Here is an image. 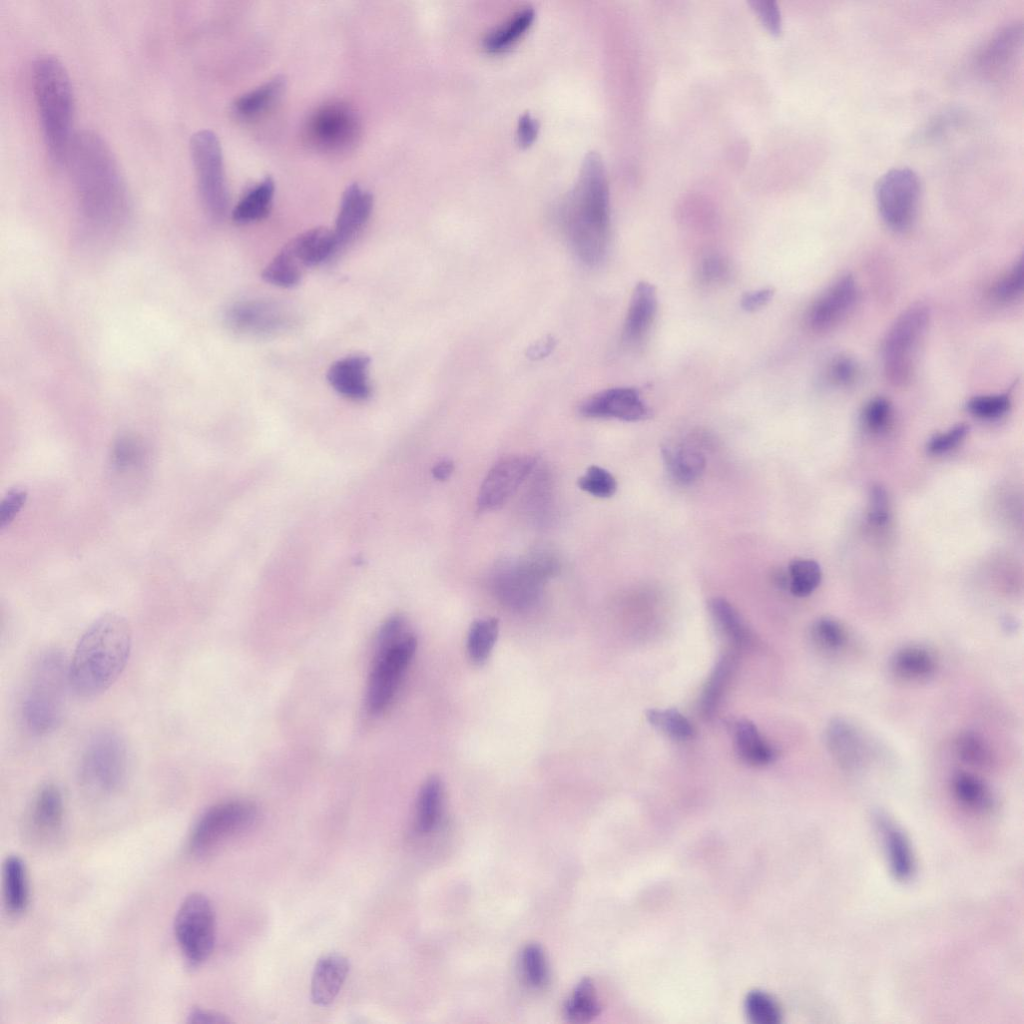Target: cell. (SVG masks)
Here are the masks:
<instances>
[{"mask_svg": "<svg viewBox=\"0 0 1024 1024\" xmlns=\"http://www.w3.org/2000/svg\"><path fill=\"white\" fill-rule=\"evenodd\" d=\"M662 457L668 473L679 484L694 483L701 477L705 469L704 455L689 446L665 445L662 447Z\"/></svg>", "mask_w": 1024, "mask_h": 1024, "instance_id": "cell-30", "label": "cell"}, {"mask_svg": "<svg viewBox=\"0 0 1024 1024\" xmlns=\"http://www.w3.org/2000/svg\"><path fill=\"white\" fill-rule=\"evenodd\" d=\"M286 86V79L278 75L241 95L233 104L234 112L242 118L259 115L271 107L280 98Z\"/></svg>", "mask_w": 1024, "mask_h": 1024, "instance_id": "cell-34", "label": "cell"}, {"mask_svg": "<svg viewBox=\"0 0 1024 1024\" xmlns=\"http://www.w3.org/2000/svg\"><path fill=\"white\" fill-rule=\"evenodd\" d=\"M921 183L917 173L907 167L885 172L875 185V199L884 223L895 231H904L914 222L920 201Z\"/></svg>", "mask_w": 1024, "mask_h": 1024, "instance_id": "cell-13", "label": "cell"}, {"mask_svg": "<svg viewBox=\"0 0 1024 1024\" xmlns=\"http://www.w3.org/2000/svg\"><path fill=\"white\" fill-rule=\"evenodd\" d=\"M747 1018L754 1024H778L782 1019L779 1003L768 993L755 989L744 999Z\"/></svg>", "mask_w": 1024, "mask_h": 1024, "instance_id": "cell-44", "label": "cell"}, {"mask_svg": "<svg viewBox=\"0 0 1024 1024\" xmlns=\"http://www.w3.org/2000/svg\"><path fill=\"white\" fill-rule=\"evenodd\" d=\"M1010 406L1011 400L1007 393L975 396L967 402V409L973 416L988 420L1003 416Z\"/></svg>", "mask_w": 1024, "mask_h": 1024, "instance_id": "cell-49", "label": "cell"}, {"mask_svg": "<svg viewBox=\"0 0 1024 1024\" xmlns=\"http://www.w3.org/2000/svg\"><path fill=\"white\" fill-rule=\"evenodd\" d=\"M534 16L533 8H522L488 32L483 39V46L490 52H500L509 48L530 27Z\"/></svg>", "mask_w": 1024, "mask_h": 1024, "instance_id": "cell-36", "label": "cell"}, {"mask_svg": "<svg viewBox=\"0 0 1024 1024\" xmlns=\"http://www.w3.org/2000/svg\"><path fill=\"white\" fill-rule=\"evenodd\" d=\"M646 718L652 726L673 739L688 740L693 737L692 724L676 709H650L646 712Z\"/></svg>", "mask_w": 1024, "mask_h": 1024, "instance_id": "cell-45", "label": "cell"}, {"mask_svg": "<svg viewBox=\"0 0 1024 1024\" xmlns=\"http://www.w3.org/2000/svg\"><path fill=\"white\" fill-rule=\"evenodd\" d=\"M858 286L847 274L830 285L810 306L806 322L811 330L825 332L838 325L858 300Z\"/></svg>", "mask_w": 1024, "mask_h": 1024, "instance_id": "cell-17", "label": "cell"}, {"mask_svg": "<svg viewBox=\"0 0 1024 1024\" xmlns=\"http://www.w3.org/2000/svg\"><path fill=\"white\" fill-rule=\"evenodd\" d=\"M600 1011L601 1004L593 981L588 977L582 978L565 1001V1018L571 1023H587L595 1019Z\"/></svg>", "mask_w": 1024, "mask_h": 1024, "instance_id": "cell-35", "label": "cell"}, {"mask_svg": "<svg viewBox=\"0 0 1024 1024\" xmlns=\"http://www.w3.org/2000/svg\"><path fill=\"white\" fill-rule=\"evenodd\" d=\"M226 322L235 332L248 336H269L284 331L291 318L277 304L249 300L232 305L226 312Z\"/></svg>", "mask_w": 1024, "mask_h": 1024, "instance_id": "cell-16", "label": "cell"}, {"mask_svg": "<svg viewBox=\"0 0 1024 1024\" xmlns=\"http://www.w3.org/2000/svg\"><path fill=\"white\" fill-rule=\"evenodd\" d=\"M373 209V195L357 183L348 185L342 195L333 230L338 249L350 243L362 230Z\"/></svg>", "mask_w": 1024, "mask_h": 1024, "instance_id": "cell-20", "label": "cell"}, {"mask_svg": "<svg viewBox=\"0 0 1024 1024\" xmlns=\"http://www.w3.org/2000/svg\"><path fill=\"white\" fill-rule=\"evenodd\" d=\"M187 1022L193 1024H227L231 1020L219 1012L194 1008L189 1012Z\"/></svg>", "mask_w": 1024, "mask_h": 1024, "instance_id": "cell-60", "label": "cell"}, {"mask_svg": "<svg viewBox=\"0 0 1024 1024\" xmlns=\"http://www.w3.org/2000/svg\"><path fill=\"white\" fill-rule=\"evenodd\" d=\"M1024 286L1023 259L1020 258L993 286V296L1001 302L1013 301L1022 295Z\"/></svg>", "mask_w": 1024, "mask_h": 1024, "instance_id": "cell-50", "label": "cell"}, {"mask_svg": "<svg viewBox=\"0 0 1024 1024\" xmlns=\"http://www.w3.org/2000/svg\"><path fill=\"white\" fill-rule=\"evenodd\" d=\"M890 418L891 404L883 397H876L865 406L863 419L870 431H882L887 426Z\"/></svg>", "mask_w": 1024, "mask_h": 1024, "instance_id": "cell-53", "label": "cell"}, {"mask_svg": "<svg viewBox=\"0 0 1024 1024\" xmlns=\"http://www.w3.org/2000/svg\"><path fill=\"white\" fill-rule=\"evenodd\" d=\"M559 568L552 550L537 548L517 560L497 564L492 572V588L504 605L516 610L529 609L539 601L545 583Z\"/></svg>", "mask_w": 1024, "mask_h": 1024, "instance_id": "cell-6", "label": "cell"}, {"mask_svg": "<svg viewBox=\"0 0 1024 1024\" xmlns=\"http://www.w3.org/2000/svg\"><path fill=\"white\" fill-rule=\"evenodd\" d=\"M787 576L790 592L796 597H806L819 586L822 572L816 561L797 558L790 562Z\"/></svg>", "mask_w": 1024, "mask_h": 1024, "instance_id": "cell-41", "label": "cell"}, {"mask_svg": "<svg viewBox=\"0 0 1024 1024\" xmlns=\"http://www.w3.org/2000/svg\"><path fill=\"white\" fill-rule=\"evenodd\" d=\"M774 295L771 288H762L756 291L747 292L741 299V307L748 312H754L767 305Z\"/></svg>", "mask_w": 1024, "mask_h": 1024, "instance_id": "cell-59", "label": "cell"}, {"mask_svg": "<svg viewBox=\"0 0 1024 1024\" xmlns=\"http://www.w3.org/2000/svg\"><path fill=\"white\" fill-rule=\"evenodd\" d=\"M929 322L928 306L918 302L906 308L888 329L882 359L884 374L890 383L901 386L911 380Z\"/></svg>", "mask_w": 1024, "mask_h": 1024, "instance_id": "cell-8", "label": "cell"}, {"mask_svg": "<svg viewBox=\"0 0 1024 1024\" xmlns=\"http://www.w3.org/2000/svg\"><path fill=\"white\" fill-rule=\"evenodd\" d=\"M443 787L438 777L427 779L420 788L415 812V829L419 834L432 832L442 813Z\"/></svg>", "mask_w": 1024, "mask_h": 1024, "instance_id": "cell-33", "label": "cell"}, {"mask_svg": "<svg viewBox=\"0 0 1024 1024\" xmlns=\"http://www.w3.org/2000/svg\"><path fill=\"white\" fill-rule=\"evenodd\" d=\"M305 271L283 249L262 271V279L274 286L292 288L298 285Z\"/></svg>", "mask_w": 1024, "mask_h": 1024, "instance_id": "cell-42", "label": "cell"}, {"mask_svg": "<svg viewBox=\"0 0 1024 1024\" xmlns=\"http://www.w3.org/2000/svg\"><path fill=\"white\" fill-rule=\"evenodd\" d=\"M141 457L140 445L131 436L120 437L113 448V460L118 467L132 465Z\"/></svg>", "mask_w": 1024, "mask_h": 1024, "instance_id": "cell-56", "label": "cell"}, {"mask_svg": "<svg viewBox=\"0 0 1024 1024\" xmlns=\"http://www.w3.org/2000/svg\"><path fill=\"white\" fill-rule=\"evenodd\" d=\"M359 133L360 122L354 109L340 101L319 106L310 114L304 127L308 144L328 153L350 149Z\"/></svg>", "mask_w": 1024, "mask_h": 1024, "instance_id": "cell-14", "label": "cell"}, {"mask_svg": "<svg viewBox=\"0 0 1024 1024\" xmlns=\"http://www.w3.org/2000/svg\"><path fill=\"white\" fill-rule=\"evenodd\" d=\"M190 153L202 204L215 220H222L229 209V191L223 154L217 135L201 130L192 135Z\"/></svg>", "mask_w": 1024, "mask_h": 1024, "instance_id": "cell-9", "label": "cell"}, {"mask_svg": "<svg viewBox=\"0 0 1024 1024\" xmlns=\"http://www.w3.org/2000/svg\"><path fill=\"white\" fill-rule=\"evenodd\" d=\"M857 365L849 357H838L831 363L829 376L831 381L838 385H849L857 377Z\"/></svg>", "mask_w": 1024, "mask_h": 1024, "instance_id": "cell-58", "label": "cell"}, {"mask_svg": "<svg viewBox=\"0 0 1024 1024\" xmlns=\"http://www.w3.org/2000/svg\"><path fill=\"white\" fill-rule=\"evenodd\" d=\"M969 426L959 424L949 431L935 435L927 444V450L931 454H943L955 448L967 435Z\"/></svg>", "mask_w": 1024, "mask_h": 1024, "instance_id": "cell-55", "label": "cell"}, {"mask_svg": "<svg viewBox=\"0 0 1024 1024\" xmlns=\"http://www.w3.org/2000/svg\"><path fill=\"white\" fill-rule=\"evenodd\" d=\"M558 222L570 249L587 266L600 264L610 236L609 188L601 156L589 152L574 187L563 199Z\"/></svg>", "mask_w": 1024, "mask_h": 1024, "instance_id": "cell-1", "label": "cell"}, {"mask_svg": "<svg viewBox=\"0 0 1024 1024\" xmlns=\"http://www.w3.org/2000/svg\"><path fill=\"white\" fill-rule=\"evenodd\" d=\"M732 667L733 658L725 656L717 663L710 675L703 690L700 704L701 712L705 717L709 718L714 714L728 682Z\"/></svg>", "mask_w": 1024, "mask_h": 1024, "instance_id": "cell-46", "label": "cell"}, {"mask_svg": "<svg viewBox=\"0 0 1024 1024\" xmlns=\"http://www.w3.org/2000/svg\"><path fill=\"white\" fill-rule=\"evenodd\" d=\"M454 470V464L451 460L445 459L438 462L432 469V474L435 479L439 481L447 480Z\"/></svg>", "mask_w": 1024, "mask_h": 1024, "instance_id": "cell-62", "label": "cell"}, {"mask_svg": "<svg viewBox=\"0 0 1024 1024\" xmlns=\"http://www.w3.org/2000/svg\"><path fill=\"white\" fill-rule=\"evenodd\" d=\"M4 903L13 914L23 912L29 900L28 877L23 860L17 855L8 856L2 867Z\"/></svg>", "mask_w": 1024, "mask_h": 1024, "instance_id": "cell-31", "label": "cell"}, {"mask_svg": "<svg viewBox=\"0 0 1024 1024\" xmlns=\"http://www.w3.org/2000/svg\"><path fill=\"white\" fill-rule=\"evenodd\" d=\"M132 648V631L123 616L98 617L79 639L69 662L70 689L93 698L109 689L125 669Z\"/></svg>", "mask_w": 1024, "mask_h": 1024, "instance_id": "cell-3", "label": "cell"}, {"mask_svg": "<svg viewBox=\"0 0 1024 1024\" xmlns=\"http://www.w3.org/2000/svg\"><path fill=\"white\" fill-rule=\"evenodd\" d=\"M733 737L738 755L750 765L765 766L777 757L776 750L765 741L755 724L747 719L734 723Z\"/></svg>", "mask_w": 1024, "mask_h": 1024, "instance_id": "cell-29", "label": "cell"}, {"mask_svg": "<svg viewBox=\"0 0 1024 1024\" xmlns=\"http://www.w3.org/2000/svg\"><path fill=\"white\" fill-rule=\"evenodd\" d=\"M416 648L417 639L410 632L392 644L375 648L366 694L367 709L372 714L381 713L390 704Z\"/></svg>", "mask_w": 1024, "mask_h": 1024, "instance_id": "cell-11", "label": "cell"}, {"mask_svg": "<svg viewBox=\"0 0 1024 1024\" xmlns=\"http://www.w3.org/2000/svg\"><path fill=\"white\" fill-rule=\"evenodd\" d=\"M521 974L530 987L539 989L547 984L549 967L543 948L537 943H529L520 953Z\"/></svg>", "mask_w": 1024, "mask_h": 1024, "instance_id": "cell-43", "label": "cell"}, {"mask_svg": "<svg viewBox=\"0 0 1024 1024\" xmlns=\"http://www.w3.org/2000/svg\"><path fill=\"white\" fill-rule=\"evenodd\" d=\"M536 459L530 455H510L499 460L485 476L477 496L481 512L500 508L532 472Z\"/></svg>", "mask_w": 1024, "mask_h": 1024, "instance_id": "cell-15", "label": "cell"}, {"mask_svg": "<svg viewBox=\"0 0 1024 1024\" xmlns=\"http://www.w3.org/2000/svg\"><path fill=\"white\" fill-rule=\"evenodd\" d=\"M256 805L245 800L218 803L206 810L196 822L189 848L196 855H206L227 840L249 829L256 821Z\"/></svg>", "mask_w": 1024, "mask_h": 1024, "instance_id": "cell-10", "label": "cell"}, {"mask_svg": "<svg viewBox=\"0 0 1024 1024\" xmlns=\"http://www.w3.org/2000/svg\"><path fill=\"white\" fill-rule=\"evenodd\" d=\"M868 518L876 526L884 525L889 519L887 494L879 485L873 486L871 489Z\"/></svg>", "mask_w": 1024, "mask_h": 1024, "instance_id": "cell-57", "label": "cell"}, {"mask_svg": "<svg viewBox=\"0 0 1024 1024\" xmlns=\"http://www.w3.org/2000/svg\"><path fill=\"white\" fill-rule=\"evenodd\" d=\"M348 959L340 954H327L318 959L311 978V1000L320 1007L331 1005L349 974Z\"/></svg>", "mask_w": 1024, "mask_h": 1024, "instance_id": "cell-24", "label": "cell"}, {"mask_svg": "<svg viewBox=\"0 0 1024 1024\" xmlns=\"http://www.w3.org/2000/svg\"><path fill=\"white\" fill-rule=\"evenodd\" d=\"M370 359L352 355L335 361L327 371V380L340 395L352 400H365L371 395L368 369Z\"/></svg>", "mask_w": 1024, "mask_h": 1024, "instance_id": "cell-21", "label": "cell"}, {"mask_svg": "<svg viewBox=\"0 0 1024 1024\" xmlns=\"http://www.w3.org/2000/svg\"><path fill=\"white\" fill-rule=\"evenodd\" d=\"M64 802L60 788L53 784L43 785L33 798L29 819L33 828L42 834L57 832L63 822Z\"/></svg>", "mask_w": 1024, "mask_h": 1024, "instance_id": "cell-26", "label": "cell"}, {"mask_svg": "<svg viewBox=\"0 0 1024 1024\" xmlns=\"http://www.w3.org/2000/svg\"><path fill=\"white\" fill-rule=\"evenodd\" d=\"M731 277V265L724 257L710 255L703 259L698 271L701 284L715 286L723 284Z\"/></svg>", "mask_w": 1024, "mask_h": 1024, "instance_id": "cell-51", "label": "cell"}, {"mask_svg": "<svg viewBox=\"0 0 1024 1024\" xmlns=\"http://www.w3.org/2000/svg\"><path fill=\"white\" fill-rule=\"evenodd\" d=\"M499 633V622L495 618L479 619L473 622L467 638V650L476 663L484 662L490 655Z\"/></svg>", "mask_w": 1024, "mask_h": 1024, "instance_id": "cell-40", "label": "cell"}, {"mask_svg": "<svg viewBox=\"0 0 1024 1024\" xmlns=\"http://www.w3.org/2000/svg\"><path fill=\"white\" fill-rule=\"evenodd\" d=\"M69 683V662L63 653L49 648L32 663L21 700V716L26 728L45 735L60 724Z\"/></svg>", "mask_w": 1024, "mask_h": 1024, "instance_id": "cell-5", "label": "cell"}, {"mask_svg": "<svg viewBox=\"0 0 1024 1024\" xmlns=\"http://www.w3.org/2000/svg\"><path fill=\"white\" fill-rule=\"evenodd\" d=\"M580 414L587 418H613L635 422L649 416V408L639 392L630 387H615L598 392L580 405Z\"/></svg>", "mask_w": 1024, "mask_h": 1024, "instance_id": "cell-18", "label": "cell"}, {"mask_svg": "<svg viewBox=\"0 0 1024 1024\" xmlns=\"http://www.w3.org/2000/svg\"><path fill=\"white\" fill-rule=\"evenodd\" d=\"M748 3L769 32L776 35L781 32L782 17L776 1L750 0Z\"/></svg>", "mask_w": 1024, "mask_h": 1024, "instance_id": "cell-54", "label": "cell"}, {"mask_svg": "<svg viewBox=\"0 0 1024 1024\" xmlns=\"http://www.w3.org/2000/svg\"><path fill=\"white\" fill-rule=\"evenodd\" d=\"M709 611L720 630L736 646H744L751 639L749 630L736 608L724 598L709 601Z\"/></svg>", "mask_w": 1024, "mask_h": 1024, "instance_id": "cell-38", "label": "cell"}, {"mask_svg": "<svg viewBox=\"0 0 1024 1024\" xmlns=\"http://www.w3.org/2000/svg\"><path fill=\"white\" fill-rule=\"evenodd\" d=\"M28 499V492L25 488L16 486L9 489L0 502V530L9 527Z\"/></svg>", "mask_w": 1024, "mask_h": 1024, "instance_id": "cell-52", "label": "cell"}, {"mask_svg": "<svg viewBox=\"0 0 1024 1024\" xmlns=\"http://www.w3.org/2000/svg\"><path fill=\"white\" fill-rule=\"evenodd\" d=\"M32 86L46 150L54 163H65L74 137V97L68 72L57 57L40 55L32 65Z\"/></svg>", "mask_w": 1024, "mask_h": 1024, "instance_id": "cell-4", "label": "cell"}, {"mask_svg": "<svg viewBox=\"0 0 1024 1024\" xmlns=\"http://www.w3.org/2000/svg\"><path fill=\"white\" fill-rule=\"evenodd\" d=\"M952 792L963 806L977 811L992 807V796L985 783L972 773L957 772L952 778Z\"/></svg>", "mask_w": 1024, "mask_h": 1024, "instance_id": "cell-37", "label": "cell"}, {"mask_svg": "<svg viewBox=\"0 0 1024 1024\" xmlns=\"http://www.w3.org/2000/svg\"><path fill=\"white\" fill-rule=\"evenodd\" d=\"M876 824L884 838L893 875L899 880L909 879L914 872V860L904 833L881 813L876 815Z\"/></svg>", "mask_w": 1024, "mask_h": 1024, "instance_id": "cell-27", "label": "cell"}, {"mask_svg": "<svg viewBox=\"0 0 1024 1024\" xmlns=\"http://www.w3.org/2000/svg\"><path fill=\"white\" fill-rule=\"evenodd\" d=\"M274 191L273 179L266 176L240 198L232 210L233 220L239 224H247L265 218L271 210Z\"/></svg>", "mask_w": 1024, "mask_h": 1024, "instance_id": "cell-32", "label": "cell"}, {"mask_svg": "<svg viewBox=\"0 0 1024 1024\" xmlns=\"http://www.w3.org/2000/svg\"><path fill=\"white\" fill-rule=\"evenodd\" d=\"M539 125L535 118L529 113L523 114L517 127L518 141L522 145H529L535 139L538 133Z\"/></svg>", "mask_w": 1024, "mask_h": 1024, "instance_id": "cell-61", "label": "cell"}, {"mask_svg": "<svg viewBox=\"0 0 1024 1024\" xmlns=\"http://www.w3.org/2000/svg\"><path fill=\"white\" fill-rule=\"evenodd\" d=\"M811 637L818 648L828 653L841 652L848 644L845 627L832 618H820L811 628Z\"/></svg>", "mask_w": 1024, "mask_h": 1024, "instance_id": "cell-47", "label": "cell"}, {"mask_svg": "<svg viewBox=\"0 0 1024 1024\" xmlns=\"http://www.w3.org/2000/svg\"><path fill=\"white\" fill-rule=\"evenodd\" d=\"M890 667L896 677L907 682H919L931 677L937 668L935 655L921 645H907L892 656Z\"/></svg>", "mask_w": 1024, "mask_h": 1024, "instance_id": "cell-28", "label": "cell"}, {"mask_svg": "<svg viewBox=\"0 0 1024 1024\" xmlns=\"http://www.w3.org/2000/svg\"><path fill=\"white\" fill-rule=\"evenodd\" d=\"M825 744L835 762L846 771H858L868 759L867 742L860 729L850 720L835 717L824 732Z\"/></svg>", "mask_w": 1024, "mask_h": 1024, "instance_id": "cell-19", "label": "cell"}, {"mask_svg": "<svg viewBox=\"0 0 1024 1024\" xmlns=\"http://www.w3.org/2000/svg\"><path fill=\"white\" fill-rule=\"evenodd\" d=\"M581 490L599 498H609L617 490L615 477L606 469L592 465L578 479Z\"/></svg>", "mask_w": 1024, "mask_h": 1024, "instance_id": "cell-48", "label": "cell"}, {"mask_svg": "<svg viewBox=\"0 0 1024 1024\" xmlns=\"http://www.w3.org/2000/svg\"><path fill=\"white\" fill-rule=\"evenodd\" d=\"M283 249L306 271L329 259L338 245L333 230L315 227L292 238Z\"/></svg>", "mask_w": 1024, "mask_h": 1024, "instance_id": "cell-25", "label": "cell"}, {"mask_svg": "<svg viewBox=\"0 0 1024 1024\" xmlns=\"http://www.w3.org/2000/svg\"><path fill=\"white\" fill-rule=\"evenodd\" d=\"M655 287L641 281L635 286L623 325L622 338L629 345L640 343L649 332L657 313Z\"/></svg>", "mask_w": 1024, "mask_h": 1024, "instance_id": "cell-22", "label": "cell"}, {"mask_svg": "<svg viewBox=\"0 0 1024 1024\" xmlns=\"http://www.w3.org/2000/svg\"><path fill=\"white\" fill-rule=\"evenodd\" d=\"M1022 24L1009 23L1000 28L989 40L979 57L983 73L998 76L1008 71L1022 43Z\"/></svg>", "mask_w": 1024, "mask_h": 1024, "instance_id": "cell-23", "label": "cell"}, {"mask_svg": "<svg viewBox=\"0 0 1024 1024\" xmlns=\"http://www.w3.org/2000/svg\"><path fill=\"white\" fill-rule=\"evenodd\" d=\"M66 162L85 217L103 227L118 224L127 209L126 187L101 136L87 130L75 133Z\"/></svg>", "mask_w": 1024, "mask_h": 1024, "instance_id": "cell-2", "label": "cell"}, {"mask_svg": "<svg viewBox=\"0 0 1024 1024\" xmlns=\"http://www.w3.org/2000/svg\"><path fill=\"white\" fill-rule=\"evenodd\" d=\"M954 747L960 761L971 767L986 769L994 762L991 747L976 732H961L955 740Z\"/></svg>", "mask_w": 1024, "mask_h": 1024, "instance_id": "cell-39", "label": "cell"}, {"mask_svg": "<svg viewBox=\"0 0 1024 1024\" xmlns=\"http://www.w3.org/2000/svg\"><path fill=\"white\" fill-rule=\"evenodd\" d=\"M215 914L210 900L201 893L189 894L174 920L178 945L190 965L203 963L215 944Z\"/></svg>", "mask_w": 1024, "mask_h": 1024, "instance_id": "cell-12", "label": "cell"}, {"mask_svg": "<svg viewBox=\"0 0 1024 1024\" xmlns=\"http://www.w3.org/2000/svg\"><path fill=\"white\" fill-rule=\"evenodd\" d=\"M128 750L123 737L112 729H101L88 740L79 765L82 787L93 796L118 791L128 775Z\"/></svg>", "mask_w": 1024, "mask_h": 1024, "instance_id": "cell-7", "label": "cell"}]
</instances>
